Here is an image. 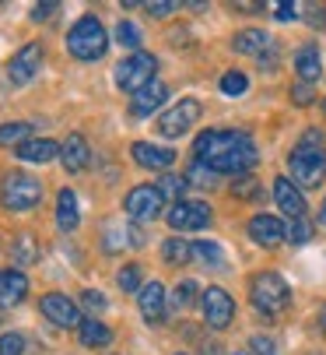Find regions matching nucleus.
I'll return each instance as SVG.
<instances>
[{
  "mask_svg": "<svg viewBox=\"0 0 326 355\" xmlns=\"http://www.w3.org/2000/svg\"><path fill=\"white\" fill-rule=\"evenodd\" d=\"M288 180L302 190H316L326 180V144H302L288 155Z\"/></svg>",
  "mask_w": 326,
  "mask_h": 355,
  "instance_id": "obj_1",
  "label": "nucleus"
},
{
  "mask_svg": "<svg viewBox=\"0 0 326 355\" xmlns=\"http://www.w3.org/2000/svg\"><path fill=\"white\" fill-rule=\"evenodd\" d=\"M249 299L263 317H278L281 310L291 306V288L278 271H263L249 282Z\"/></svg>",
  "mask_w": 326,
  "mask_h": 355,
  "instance_id": "obj_2",
  "label": "nucleus"
},
{
  "mask_svg": "<svg viewBox=\"0 0 326 355\" xmlns=\"http://www.w3.org/2000/svg\"><path fill=\"white\" fill-rule=\"evenodd\" d=\"M67 49L74 60H98L109 49V35L102 28V21L95 15H84L74 21V28L67 32Z\"/></svg>",
  "mask_w": 326,
  "mask_h": 355,
  "instance_id": "obj_3",
  "label": "nucleus"
},
{
  "mask_svg": "<svg viewBox=\"0 0 326 355\" xmlns=\"http://www.w3.org/2000/svg\"><path fill=\"white\" fill-rule=\"evenodd\" d=\"M42 200V183L28 173H8L0 183V205L8 211H32Z\"/></svg>",
  "mask_w": 326,
  "mask_h": 355,
  "instance_id": "obj_4",
  "label": "nucleus"
},
{
  "mask_svg": "<svg viewBox=\"0 0 326 355\" xmlns=\"http://www.w3.org/2000/svg\"><path fill=\"white\" fill-rule=\"evenodd\" d=\"M242 141H249V134H242V130H203L193 141V155H197V162L210 166L214 159H225L228 151H235Z\"/></svg>",
  "mask_w": 326,
  "mask_h": 355,
  "instance_id": "obj_5",
  "label": "nucleus"
},
{
  "mask_svg": "<svg viewBox=\"0 0 326 355\" xmlns=\"http://www.w3.org/2000/svg\"><path fill=\"white\" fill-rule=\"evenodd\" d=\"M154 71H158V60L151 53H130L127 60L116 64V85L130 95H137L141 88H147L154 81Z\"/></svg>",
  "mask_w": 326,
  "mask_h": 355,
  "instance_id": "obj_6",
  "label": "nucleus"
},
{
  "mask_svg": "<svg viewBox=\"0 0 326 355\" xmlns=\"http://www.w3.org/2000/svg\"><path fill=\"white\" fill-rule=\"evenodd\" d=\"M165 222L176 229V232H197V229H207L210 225V205L207 200H179L165 211Z\"/></svg>",
  "mask_w": 326,
  "mask_h": 355,
  "instance_id": "obj_7",
  "label": "nucleus"
},
{
  "mask_svg": "<svg viewBox=\"0 0 326 355\" xmlns=\"http://www.w3.org/2000/svg\"><path fill=\"white\" fill-rule=\"evenodd\" d=\"M200 113H203V106L197 103V98H183V103H176L169 113L158 116V134L161 137H179L200 120Z\"/></svg>",
  "mask_w": 326,
  "mask_h": 355,
  "instance_id": "obj_8",
  "label": "nucleus"
},
{
  "mask_svg": "<svg viewBox=\"0 0 326 355\" xmlns=\"http://www.w3.org/2000/svg\"><path fill=\"white\" fill-rule=\"evenodd\" d=\"M123 208H127L130 222H154L158 211L165 208V197H161L151 183H144V187H134V190L127 193Z\"/></svg>",
  "mask_w": 326,
  "mask_h": 355,
  "instance_id": "obj_9",
  "label": "nucleus"
},
{
  "mask_svg": "<svg viewBox=\"0 0 326 355\" xmlns=\"http://www.w3.org/2000/svg\"><path fill=\"white\" fill-rule=\"evenodd\" d=\"M39 310H42V317H46L49 324L67 327V331L84 324V317H81V310H78V302H74V299H67L64 292H49V295H42Z\"/></svg>",
  "mask_w": 326,
  "mask_h": 355,
  "instance_id": "obj_10",
  "label": "nucleus"
},
{
  "mask_svg": "<svg viewBox=\"0 0 326 355\" xmlns=\"http://www.w3.org/2000/svg\"><path fill=\"white\" fill-rule=\"evenodd\" d=\"M200 306H203V317L214 331H225L232 320H235V302L225 288H207L200 295Z\"/></svg>",
  "mask_w": 326,
  "mask_h": 355,
  "instance_id": "obj_11",
  "label": "nucleus"
},
{
  "mask_svg": "<svg viewBox=\"0 0 326 355\" xmlns=\"http://www.w3.org/2000/svg\"><path fill=\"white\" fill-rule=\"evenodd\" d=\"M42 67V46L39 42H25L18 53L11 57V67H8V78L11 85H28Z\"/></svg>",
  "mask_w": 326,
  "mask_h": 355,
  "instance_id": "obj_12",
  "label": "nucleus"
},
{
  "mask_svg": "<svg viewBox=\"0 0 326 355\" xmlns=\"http://www.w3.org/2000/svg\"><path fill=\"white\" fill-rule=\"evenodd\" d=\"M256 148H253V141H242L235 151H228L225 159H214L207 169L210 173H232V176H242V173H249L253 166H256Z\"/></svg>",
  "mask_w": 326,
  "mask_h": 355,
  "instance_id": "obj_13",
  "label": "nucleus"
},
{
  "mask_svg": "<svg viewBox=\"0 0 326 355\" xmlns=\"http://www.w3.org/2000/svg\"><path fill=\"white\" fill-rule=\"evenodd\" d=\"M130 155H134L137 166L154 169V173H165V169L176 162V151H172V148H158V144H147V141H137V144L130 148Z\"/></svg>",
  "mask_w": 326,
  "mask_h": 355,
  "instance_id": "obj_14",
  "label": "nucleus"
},
{
  "mask_svg": "<svg viewBox=\"0 0 326 355\" xmlns=\"http://www.w3.org/2000/svg\"><path fill=\"white\" fill-rule=\"evenodd\" d=\"M274 200H278V208H281L284 215H291V218H305V211H309L302 190H298L288 176H278V180H274Z\"/></svg>",
  "mask_w": 326,
  "mask_h": 355,
  "instance_id": "obj_15",
  "label": "nucleus"
},
{
  "mask_svg": "<svg viewBox=\"0 0 326 355\" xmlns=\"http://www.w3.org/2000/svg\"><path fill=\"white\" fill-rule=\"evenodd\" d=\"M137 302H141V313H144L147 324H161V320H165V302H169V295H165V288H161V282H147V285L141 288Z\"/></svg>",
  "mask_w": 326,
  "mask_h": 355,
  "instance_id": "obj_16",
  "label": "nucleus"
},
{
  "mask_svg": "<svg viewBox=\"0 0 326 355\" xmlns=\"http://www.w3.org/2000/svg\"><path fill=\"white\" fill-rule=\"evenodd\" d=\"M165 98H169V88L161 85V81H151L147 88H141L130 98V113L134 116H151V113H158L161 106H165Z\"/></svg>",
  "mask_w": 326,
  "mask_h": 355,
  "instance_id": "obj_17",
  "label": "nucleus"
},
{
  "mask_svg": "<svg viewBox=\"0 0 326 355\" xmlns=\"http://www.w3.org/2000/svg\"><path fill=\"white\" fill-rule=\"evenodd\" d=\"M60 162H64L67 173H84V169H88L91 148H88V141H84L81 134H71V137L60 144Z\"/></svg>",
  "mask_w": 326,
  "mask_h": 355,
  "instance_id": "obj_18",
  "label": "nucleus"
},
{
  "mask_svg": "<svg viewBox=\"0 0 326 355\" xmlns=\"http://www.w3.org/2000/svg\"><path fill=\"white\" fill-rule=\"evenodd\" d=\"M249 236H253L260 246H278V243L288 236V225H284L281 218H274V215H256V218L249 222Z\"/></svg>",
  "mask_w": 326,
  "mask_h": 355,
  "instance_id": "obj_19",
  "label": "nucleus"
},
{
  "mask_svg": "<svg viewBox=\"0 0 326 355\" xmlns=\"http://www.w3.org/2000/svg\"><path fill=\"white\" fill-rule=\"evenodd\" d=\"M25 295H28V278L18 268L0 271V306H18Z\"/></svg>",
  "mask_w": 326,
  "mask_h": 355,
  "instance_id": "obj_20",
  "label": "nucleus"
},
{
  "mask_svg": "<svg viewBox=\"0 0 326 355\" xmlns=\"http://www.w3.org/2000/svg\"><path fill=\"white\" fill-rule=\"evenodd\" d=\"M60 155V144L49 137H28L25 144H18V159L21 162H53Z\"/></svg>",
  "mask_w": 326,
  "mask_h": 355,
  "instance_id": "obj_21",
  "label": "nucleus"
},
{
  "mask_svg": "<svg viewBox=\"0 0 326 355\" xmlns=\"http://www.w3.org/2000/svg\"><path fill=\"white\" fill-rule=\"evenodd\" d=\"M232 46L239 49L242 57H263L270 46H274V39H270L263 28H242L235 39H232Z\"/></svg>",
  "mask_w": 326,
  "mask_h": 355,
  "instance_id": "obj_22",
  "label": "nucleus"
},
{
  "mask_svg": "<svg viewBox=\"0 0 326 355\" xmlns=\"http://www.w3.org/2000/svg\"><path fill=\"white\" fill-rule=\"evenodd\" d=\"M295 71H298V81H302V85H312V81H319V74H323V64H319V46H316V42L302 46L298 53H295Z\"/></svg>",
  "mask_w": 326,
  "mask_h": 355,
  "instance_id": "obj_23",
  "label": "nucleus"
},
{
  "mask_svg": "<svg viewBox=\"0 0 326 355\" xmlns=\"http://www.w3.org/2000/svg\"><path fill=\"white\" fill-rule=\"evenodd\" d=\"M78 222H81V211H78V197H74V190H60L57 193V225L64 229V232H74L78 229Z\"/></svg>",
  "mask_w": 326,
  "mask_h": 355,
  "instance_id": "obj_24",
  "label": "nucleus"
},
{
  "mask_svg": "<svg viewBox=\"0 0 326 355\" xmlns=\"http://www.w3.org/2000/svg\"><path fill=\"white\" fill-rule=\"evenodd\" d=\"M78 338H81V345H88V348H105L109 341H113V331H109L102 320L88 317V320L78 327Z\"/></svg>",
  "mask_w": 326,
  "mask_h": 355,
  "instance_id": "obj_25",
  "label": "nucleus"
},
{
  "mask_svg": "<svg viewBox=\"0 0 326 355\" xmlns=\"http://www.w3.org/2000/svg\"><path fill=\"white\" fill-rule=\"evenodd\" d=\"M161 257H165V264H172V268H183L186 261H193V243L172 236V239L161 243Z\"/></svg>",
  "mask_w": 326,
  "mask_h": 355,
  "instance_id": "obj_26",
  "label": "nucleus"
},
{
  "mask_svg": "<svg viewBox=\"0 0 326 355\" xmlns=\"http://www.w3.org/2000/svg\"><path fill=\"white\" fill-rule=\"evenodd\" d=\"M186 176H172V173H165V176H161L158 183H154V190L161 193V197H165V200H172V205H179V200H186L183 193H186Z\"/></svg>",
  "mask_w": 326,
  "mask_h": 355,
  "instance_id": "obj_27",
  "label": "nucleus"
},
{
  "mask_svg": "<svg viewBox=\"0 0 326 355\" xmlns=\"http://www.w3.org/2000/svg\"><path fill=\"white\" fill-rule=\"evenodd\" d=\"M193 257H200L207 268H225V253H221V246L210 243V239H197V243H193Z\"/></svg>",
  "mask_w": 326,
  "mask_h": 355,
  "instance_id": "obj_28",
  "label": "nucleus"
},
{
  "mask_svg": "<svg viewBox=\"0 0 326 355\" xmlns=\"http://www.w3.org/2000/svg\"><path fill=\"white\" fill-rule=\"evenodd\" d=\"M11 257H15V264H18V268L35 264V257H39L35 239H32V236H18V239H15V246H11Z\"/></svg>",
  "mask_w": 326,
  "mask_h": 355,
  "instance_id": "obj_29",
  "label": "nucleus"
},
{
  "mask_svg": "<svg viewBox=\"0 0 326 355\" xmlns=\"http://www.w3.org/2000/svg\"><path fill=\"white\" fill-rule=\"evenodd\" d=\"M116 42L123 49H130V53H141V28L134 21H120L116 25Z\"/></svg>",
  "mask_w": 326,
  "mask_h": 355,
  "instance_id": "obj_30",
  "label": "nucleus"
},
{
  "mask_svg": "<svg viewBox=\"0 0 326 355\" xmlns=\"http://www.w3.org/2000/svg\"><path fill=\"white\" fill-rule=\"evenodd\" d=\"M197 292H200V288H197V282H190V278H186V282H179V285H176V292H172V306H176V310H190L193 302H197Z\"/></svg>",
  "mask_w": 326,
  "mask_h": 355,
  "instance_id": "obj_31",
  "label": "nucleus"
},
{
  "mask_svg": "<svg viewBox=\"0 0 326 355\" xmlns=\"http://www.w3.org/2000/svg\"><path fill=\"white\" fill-rule=\"evenodd\" d=\"M221 92L225 95H246L249 92V78L242 71H225L221 74Z\"/></svg>",
  "mask_w": 326,
  "mask_h": 355,
  "instance_id": "obj_32",
  "label": "nucleus"
},
{
  "mask_svg": "<svg viewBox=\"0 0 326 355\" xmlns=\"http://www.w3.org/2000/svg\"><path fill=\"white\" fill-rule=\"evenodd\" d=\"M28 134H32V127L28 123H4L0 127V144H25L28 141Z\"/></svg>",
  "mask_w": 326,
  "mask_h": 355,
  "instance_id": "obj_33",
  "label": "nucleus"
},
{
  "mask_svg": "<svg viewBox=\"0 0 326 355\" xmlns=\"http://www.w3.org/2000/svg\"><path fill=\"white\" fill-rule=\"evenodd\" d=\"M214 176H217V173H210V169H207L203 162H197V159H193V166L186 169V183H193V187H214Z\"/></svg>",
  "mask_w": 326,
  "mask_h": 355,
  "instance_id": "obj_34",
  "label": "nucleus"
},
{
  "mask_svg": "<svg viewBox=\"0 0 326 355\" xmlns=\"http://www.w3.org/2000/svg\"><path fill=\"white\" fill-rule=\"evenodd\" d=\"M116 282H120L123 292H141V288H144V285H141V264H127Z\"/></svg>",
  "mask_w": 326,
  "mask_h": 355,
  "instance_id": "obj_35",
  "label": "nucleus"
},
{
  "mask_svg": "<svg viewBox=\"0 0 326 355\" xmlns=\"http://www.w3.org/2000/svg\"><path fill=\"white\" fill-rule=\"evenodd\" d=\"M25 338L18 334V331H11V334H0V355H25Z\"/></svg>",
  "mask_w": 326,
  "mask_h": 355,
  "instance_id": "obj_36",
  "label": "nucleus"
},
{
  "mask_svg": "<svg viewBox=\"0 0 326 355\" xmlns=\"http://www.w3.org/2000/svg\"><path fill=\"white\" fill-rule=\"evenodd\" d=\"M123 243H130V229H123V225H109L105 229V250L109 253H116Z\"/></svg>",
  "mask_w": 326,
  "mask_h": 355,
  "instance_id": "obj_37",
  "label": "nucleus"
},
{
  "mask_svg": "<svg viewBox=\"0 0 326 355\" xmlns=\"http://www.w3.org/2000/svg\"><path fill=\"white\" fill-rule=\"evenodd\" d=\"M288 239H291V243H309V239H312V225H309V218H291V225H288Z\"/></svg>",
  "mask_w": 326,
  "mask_h": 355,
  "instance_id": "obj_38",
  "label": "nucleus"
},
{
  "mask_svg": "<svg viewBox=\"0 0 326 355\" xmlns=\"http://www.w3.org/2000/svg\"><path fill=\"white\" fill-rule=\"evenodd\" d=\"M302 11H305L302 18H305L312 28H326V4H305Z\"/></svg>",
  "mask_w": 326,
  "mask_h": 355,
  "instance_id": "obj_39",
  "label": "nucleus"
},
{
  "mask_svg": "<svg viewBox=\"0 0 326 355\" xmlns=\"http://www.w3.org/2000/svg\"><path fill=\"white\" fill-rule=\"evenodd\" d=\"M81 306H84L88 313H102V310H105V295L95 292V288H88V292H81Z\"/></svg>",
  "mask_w": 326,
  "mask_h": 355,
  "instance_id": "obj_40",
  "label": "nucleus"
},
{
  "mask_svg": "<svg viewBox=\"0 0 326 355\" xmlns=\"http://www.w3.org/2000/svg\"><path fill=\"white\" fill-rule=\"evenodd\" d=\"M249 352H253V355H278V345L270 341L266 334H256V338L249 341Z\"/></svg>",
  "mask_w": 326,
  "mask_h": 355,
  "instance_id": "obj_41",
  "label": "nucleus"
},
{
  "mask_svg": "<svg viewBox=\"0 0 326 355\" xmlns=\"http://www.w3.org/2000/svg\"><path fill=\"white\" fill-rule=\"evenodd\" d=\"M232 193H235V197H256V193H260V183H256L253 176H239V183L232 187Z\"/></svg>",
  "mask_w": 326,
  "mask_h": 355,
  "instance_id": "obj_42",
  "label": "nucleus"
},
{
  "mask_svg": "<svg viewBox=\"0 0 326 355\" xmlns=\"http://www.w3.org/2000/svg\"><path fill=\"white\" fill-rule=\"evenodd\" d=\"M291 98H295V106H309V103H312V85H302V81H295V88H291Z\"/></svg>",
  "mask_w": 326,
  "mask_h": 355,
  "instance_id": "obj_43",
  "label": "nucleus"
},
{
  "mask_svg": "<svg viewBox=\"0 0 326 355\" xmlns=\"http://www.w3.org/2000/svg\"><path fill=\"white\" fill-rule=\"evenodd\" d=\"M60 11V4H35L32 8V21H46V18H53Z\"/></svg>",
  "mask_w": 326,
  "mask_h": 355,
  "instance_id": "obj_44",
  "label": "nucleus"
},
{
  "mask_svg": "<svg viewBox=\"0 0 326 355\" xmlns=\"http://www.w3.org/2000/svg\"><path fill=\"white\" fill-rule=\"evenodd\" d=\"M298 15V4H288V0H284V4H274V18H281V21H291Z\"/></svg>",
  "mask_w": 326,
  "mask_h": 355,
  "instance_id": "obj_45",
  "label": "nucleus"
},
{
  "mask_svg": "<svg viewBox=\"0 0 326 355\" xmlns=\"http://www.w3.org/2000/svg\"><path fill=\"white\" fill-rule=\"evenodd\" d=\"M147 11H151L154 18H165L169 11H176V4H172V0H161V4H147Z\"/></svg>",
  "mask_w": 326,
  "mask_h": 355,
  "instance_id": "obj_46",
  "label": "nucleus"
},
{
  "mask_svg": "<svg viewBox=\"0 0 326 355\" xmlns=\"http://www.w3.org/2000/svg\"><path fill=\"white\" fill-rule=\"evenodd\" d=\"M302 144H323V134H319V130H309V134L302 137Z\"/></svg>",
  "mask_w": 326,
  "mask_h": 355,
  "instance_id": "obj_47",
  "label": "nucleus"
},
{
  "mask_svg": "<svg viewBox=\"0 0 326 355\" xmlns=\"http://www.w3.org/2000/svg\"><path fill=\"white\" fill-rule=\"evenodd\" d=\"M319 327H323V334H326V306L319 310Z\"/></svg>",
  "mask_w": 326,
  "mask_h": 355,
  "instance_id": "obj_48",
  "label": "nucleus"
},
{
  "mask_svg": "<svg viewBox=\"0 0 326 355\" xmlns=\"http://www.w3.org/2000/svg\"><path fill=\"white\" fill-rule=\"evenodd\" d=\"M319 222L326 225V200H323V208H319Z\"/></svg>",
  "mask_w": 326,
  "mask_h": 355,
  "instance_id": "obj_49",
  "label": "nucleus"
},
{
  "mask_svg": "<svg viewBox=\"0 0 326 355\" xmlns=\"http://www.w3.org/2000/svg\"><path fill=\"white\" fill-rule=\"evenodd\" d=\"M203 355H221V348H203Z\"/></svg>",
  "mask_w": 326,
  "mask_h": 355,
  "instance_id": "obj_50",
  "label": "nucleus"
},
{
  "mask_svg": "<svg viewBox=\"0 0 326 355\" xmlns=\"http://www.w3.org/2000/svg\"><path fill=\"white\" fill-rule=\"evenodd\" d=\"M323 113H326V103H323Z\"/></svg>",
  "mask_w": 326,
  "mask_h": 355,
  "instance_id": "obj_51",
  "label": "nucleus"
},
{
  "mask_svg": "<svg viewBox=\"0 0 326 355\" xmlns=\"http://www.w3.org/2000/svg\"><path fill=\"white\" fill-rule=\"evenodd\" d=\"M176 355H186V352H176Z\"/></svg>",
  "mask_w": 326,
  "mask_h": 355,
  "instance_id": "obj_52",
  "label": "nucleus"
},
{
  "mask_svg": "<svg viewBox=\"0 0 326 355\" xmlns=\"http://www.w3.org/2000/svg\"><path fill=\"white\" fill-rule=\"evenodd\" d=\"M235 355H246V352H235Z\"/></svg>",
  "mask_w": 326,
  "mask_h": 355,
  "instance_id": "obj_53",
  "label": "nucleus"
}]
</instances>
